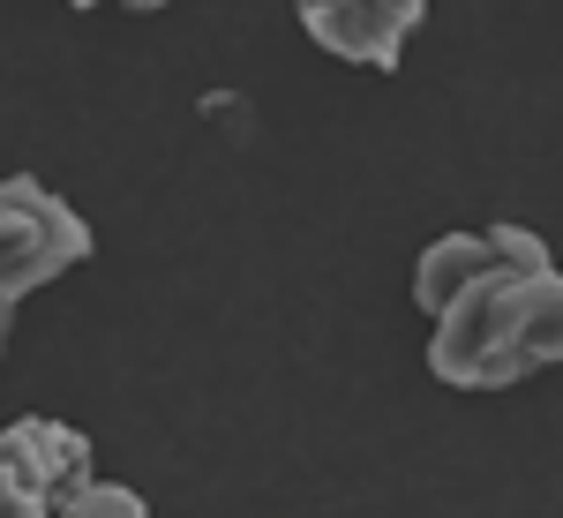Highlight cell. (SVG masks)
I'll list each match as a JSON object with an SVG mask.
<instances>
[{
	"label": "cell",
	"mask_w": 563,
	"mask_h": 518,
	"mask_svg": "<svg viewBox=\"0 0 563 518\" xmlns=\"http://www.w3.org/2000/svg\"><path fill=\"white\" fill-rule=\"evenodd\" d=\"M549 271V263H541ZM533 271L519 263H496V271H481L474 286H459L451 301L429 316V376L451 390H511L526 384L533 368H526L519 353V294Z\"/></svg>",
	"instance_id": "obj_1"
},
{
	"label": "cell",
	"mask_w": 563,
	"mask_h": 518,
	"mask_svg": "<svg viewBox=\"0 0 563 518\" xmlns=\"http://www.w3.org/2000/svg\"><path fill=\"white\" fill-rule=\"evenodd\" d=\"M90 263V225L68 196H53L38 173L0 180V308H23L38 286Z\"/></svg>",
	"instance_id": "obj_2"
},
{
	"label": "cell",
	"mask_w": 563,
	"mask_h": 518,
	"mask_svg": "<svg viewBox=\"0 0 563 518\" xmlns=\"http://www.w3.org/2000/svg\"><path fill=\"white\" fill-rule=\"evenodd\" d=\"M98 474L90 443L45 414H23L0 429V518H60V504Z\"/></svg>",
	"instance_id": "obj_3"
},
{
	"label": "cell",
	"mask_w": 563,
	"mask_h": 518,
	"mask_svg": "<svg viewBox=\"0 0 563 518\" xmlns=\"http://www.w3.org/2000/svg\"><path fill=\"white\" fill-rule=\"evenodd\" d=\"M429 23V0H301V31L331 60H346V68H376L390 76L398 60H406V45L413 31Z\"/></svg>",
	"instance_id": "obj_4"
},
{
	"label": "cell",
	"mask_w": 563,
	"mask_h": 518,
	"mask_svg": "<svg viewBox=\"0 0 563 518\" xmlns=\"http://www.w3.org/2000/svg\"><path fill=\"white\" fill-rule=\"evenodd\" d=\"M496 263H519V271H541L549 256V241L533 233V225H511V218H496V225H459V233H435L421 263H413V308L435 316V308L451 301L459 286H474L481 271H496Z\"/></svg>",
	"instance_id": "obj_5"
},
{
	"label": "cell",
	"mask_w": 563,
	"mask_h": 518,
	"mask_svg": "<svg viewBox=\"0 0 563 518\" xmlns=\"http://www.w3.org/2000/svg\"><path fill=\"white\" fill-rule=\"evenodd\" d=\"M519 353L526 368L541 376V368H563V271H533L519 294Z\"/></svg>",
	"instance_id": "obj_6"
},
{
	"label": "cell",
	"mask_w": 563,
	"mask_h": 518,
	"mask_svg": "<svg viewBox=\"0 0 563 518\" xmlns=\"http://www.w3.org/2000/svg\"><path fill=\"white\" fill-rule=\"evenodd\" d=\"M143 511H151V504H143L135 488H121V481H98V474H90L84 488L60 504V518H143Z\"/></svg>",
	"instance_id": "obj_7"
},
{
	"label": "cell",
	"mask_w": 563,
	"mask_h": 518,
	"mask_svg": "<svg viewBox=\"0 0 563 518\" xmlns=\"http://www.w3.org/2000/svg\"><path fill=\"white\" fill-rule=\"evenodd\" d=\"M68 8H113V0H68ZM121 8H135V15H151V8H166V0H121Z\"/></svg>",
	"instance_id": "obj_8"
},
{
	"label": "cell",
	"mask_w": 563,
	"mask_h": 518,
	"mask_svg": "<svg viewBox=\"0 0 563 518\" xmlns=\"http://www.w3.org/2000/svg\"><path fill=\"white\" fill-rule=\"evenodd\" d=\"M8 339H15V308H0V353H8Z\"/></svg>",
	"instance_id": "obj_9"
}]
</instances>
